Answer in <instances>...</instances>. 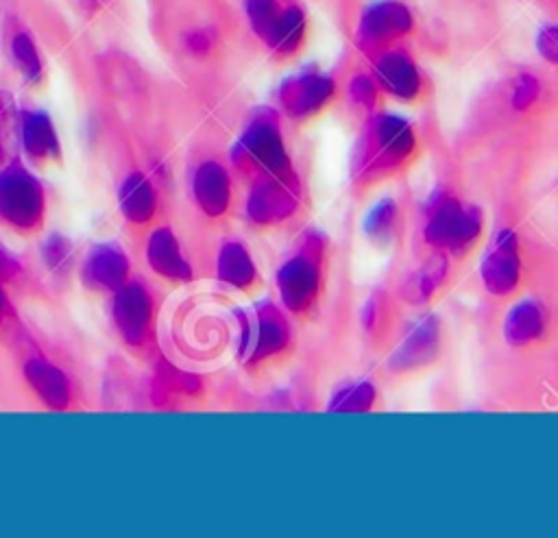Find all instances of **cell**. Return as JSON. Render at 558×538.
Instances as JSON below:
<instances>
[{"instance_id":"obj_21","label":"cell","mask_w":558,"mask_h":538,"mask_svg":"<svg viewBox=\"0 0 558 538\" xmlns=\"http://www.w3.org/2000/svg\"><path fill=\"white\" fill-rule=\"evenodd\" d=\"M216 274L218 279L235 290H248L257 281V268L242 242H225L218 250L216 259Z\"/></svg>"},{"instance_id":"obj_31","label":"cell","mask_w":558,"mask_h":538,"mask_svg":"<svg viewBox=\"0 0 558 538\" xmlns=\"http://www.w3.org/2000/svg\"><path fill=\"white\" fill-rule=\"evenodd\" d=\"M536 50L541 57L554 65H558V26H543L536 35Z\"/></svg>"},{"instance_id":"obj_18","label":"cell","mask_w":558,"mask_h":538,"mask_svg":"<svg viewBox=\"0 0 558 538\" xmlns=\"http://www.w3.org/2000/svg\"><path fill=\"white\" fill-rule=\"evenodd\" d=\"M547 329V311L536 298L517 301L504 318V338L510 346H527L538 342Z\"/></svg>"},{"instance_id":"obj_9","label":"cell","mask_w":558,"mask_h":538,"mask_svg":"<svg viewBox=\"0 0 558 538\" xmlns=\"http://www.w3.org/2000/svg\"><path fill=\"white\" fill-rule=\"evenodd\" d=\"M336 96V81L316 70H303L281 81L277 98L281 111L292 120H307L320 113Z\"/></svg>"},{"instance_id":"obj_33","label":"cell","mask_w":558,"mask_h":538,"mask_svg":"<svg viewBox=\"0 0 558 538\" xmlns=\"http://www.w3.org/2000/svg\"><path fill=\"white\" fill-rule=\"evenodd\" d=\"M17 270H20V266L13 261V257L7 255V253L0 248V279L13 277Z\"/></svg>"},{"instance_id":"obj_27","label":"cell","mask_w":558,"mask_h":538,"mask_svg":"<svg viewBox=\"0 0 558 538\" xmlns=\"http://www.w3.org/2000/svg\"><path fill=\"white\" fill-rule=\"evenodd\" d=\"M397 218H399L397 200L395 198H381L366 213V218H364V233L371 240H375V242L388 240L390 233L395 231Z\"/></svg>"},{"instance_id":"obj_11","label":"cell","mask_w":558,"mask_h":538,"mask_svg":"<svg viewBox=\"0 0 558 538\" xmlns=\"http://www.w3.org/2000/svg\"><path fill=\"white\" fill-rule=\"evenodd\" d=\"M480 277L493 296H510L517 290L521 281V257L519 240L512 229H501L495 233L480 264Z\"/></svg>"},{"instance_id":"obj_19","label":"cell","mask_w":558,"mask_h":538,"mask_svg":"<svg viewBox=\"0 0 558 538\" xmlns=\"http://www.w3.org/2000/svg\"><path fill=\"white\" fill-rule=\"evenodd\" d=\"M22 148L33 161L54 159L59 155V137L50 115L41 109H31L20 115Z\"/></svg>"},{"instance_id":"obj_35","label":"cell","mask_w":558,"mask_h":538,"mask_svg":"<svg viewBox=\"0 0 558 538\" xmlns=\"http://www.w3.org/2000/svg\"><path fill=\"white\" fill-rule=\"evenodd\" d=\"M7 314H9V298H7V292H4V288L0 283V325L7 318Z\"/></svg>"},{"instance_id":"obj_25","label":"cell","mask_w":558,"mask_h":538,"mask_svg":"<svg viewBox=\"0 0 558 538\" xmlns=\"http://www.w3.org/2000/svg\"><path fill=\"white\" fill-rule=\"evenodd\" d=\"M377 399V390L375 386H371L368 381H360V383H351L340 388L327 409L329 412H368L375 405Z\"/></svg>"},{"instance_id":"obj_2","label":"cell","mask_w":558,"mask_h":538,"mask_svg":"<svg viewBox=\"0 0 558 538\" xmlns=\"http://www.w3.org/2000/svg\"><path fill=\"white\" fill-rule=\"evenodd\" d=\"M484 231V213L447 192H434L423 209V240L445 255L469 253Z\"/></svg>"},{"instance_id":"obj_8","label":"cell","mask_w":558,"mask_h":538,"mask_svg":"<svg viewBox=\"0 0 558 538\" xmlns=\"http://www.w3.org/2000/svg\"><path fill=\"white\" fill-rule=\"evenodd\" d=\"M414 26L410 9L397 0H377L368 4L357 22L355 44L368 54L390 48L397 39L405 37Z\"/></svg>"},{"instance_id":"obj_5","label":"cell","mask_w":558,"mask_h":538,"mask_svg":"<svg viewBox=\"0 0 558 538\" xmlns=\"http://www.w3.org/2000/svg\"><path fill=\"white\" fill-rule=\"evenodd\" d=\"M292 344V327L288 322L286 309L272 301H262L253 305L251 311L242 316V338L240 355L246 364H262L288 351Z\"/></svg>"},{"instance_id":"obj_23","label":"cell","mask_w":558,"mask_h":538,"mask_svg":"<svg viewBox=\"0 0 558 538\" xmlns=\"http://www.w3.org/2000/svg\"><path fill=\"white\" fill-rule=\"evenodd\" d=\"M305 39V13L296 4H283L279 22L266 41L268 50L277 57H292L301 50Z\"/></svg>"},{"instance_id":"obj_15","label":"cell","mask_w":558,"mask_h":538,"mask_svg":"<svg viewBox=\"0 0 558 538\" xmlns=\"http://www.w3.org/2000/svg\"><path fill=\"white\" fill-rule=\"evenodd\" d=\"M81 274L87 288L116 292L129 279L126 253L116 244H98L87 253Z\"/></svg>"},{"instance_id":"obj_4","label":"cell","mask_w":558,"mask_h":538,"mask_svg":"<svg viewBox=\"0 0 558 538\" xmlns=\"http://www.w3.org/2000/svg\"><path fill=\"white\" fill-rule=\"evenodd\" d=\"M231 157L238 170L248 174L253 181L292 170L279 118L272 109H262L257 115H253L235 142Z\"/></svg>"},{"instance_id":"obj_7","label":"cell","mask_w":558,"mask_h":538,"mask_svg":"<svg viewBox=\"0 0 558 538\" xmlns=\"http://www.w3.org/2000/svg\"><path fill=\"white\" fill-rule=\"evenodd\" d=\"M301 203V183L294 170L253 181L246 198V218L255 227H272L294 216Z\"/></svg>"},{"instance_id":"obj_1","label":"cell","mask_w":558,"mask_h":538,"mask_svg":"<svg viewBox=\"0 0 558 538\" xmlns=\"http://www.w3.org/2000/svg\"><path fill=\"white\" fill-rule=\"evenodd\" d=\"M416 152V133L397 113H373L364 124L353 152V176L373 185L403 170Z\"/></svg>"},{"instance_id":"obj_22","label":"cell","mask_w":558,"mask_h":538,"mask_svg":"<svg viewBox=\"0 0 558 538\" xmlns=\"http://www.w3.org/2000/svg\"><path fill=\"white\" fill-rule=\"evenodd\" d=\"M447 255L434 250V255L423 261L401 285V296L410 305H425L442 288L447 277Z\"/></svg>"},{"instance_id":"obj_16","label":"cell","mask_w":558,"mask_h":538,"mask_svg":"<svg viewBox=\"0 0 558 538\" xmlns=\"http://www.w3.org/2000/svg\"><path fill=\"white\" fill-rule=\"evenodd\" d=\"M146 261L163 279H170V281L192 279V266L187 264L177 235L168 227H159L150 233L146 244Z\"/></svg>"},{"instance_id":"obj_6","label":"cell","mask_w":558,"mask_h":538,"mask_svg":"<svg viewBox=\"0 0 558 538\" xmlns=\"http://www.w3.org/2000/svg\"><path fill=\"white\" fill-rule=\"evenodd\" d=\"M44 216L41 183L22 163L0 168V220L17 231H33Z\"/></svg>"},{"instance_id":"obj_13","label":"cell","mask_w":558,"mask_h":538,"mask_svg":"<svg viewBox=\"0 0 558 538\" xmlns=\"http://www.w3.org/2000/svg\"><path fill=\"white\" fill-rule=\"evenodd\" d=\"M438 351L440 320L436 316H425L405 333V338L388 355V368L399 375L421 370L438 357Z\"/></svg>"},{"instance_id":"obj_17","label":"cell","mask_w":558,"mask_h":538,"mask_svg":"<svg viewBox=\"0 0 558 538\" xmlns=\"http://www.w3.org/2000/svg\"><path fill=\"white\" fill-rule=\"evenodd\" d=\"M24 377L31 386V390L37 394V399L48 407V409H68L70 405V381L61 368L54 364L41 359V357H31L24 364Z\"/></svg>"},{"instance_id":"obj_14","label":"cell","mask_w":558,"mask_h":538,"mask_svg":"<svg viewBox=\"0 0 558 538\" xmlns=\"http://www.w3.org/2000/svg\"><path fill=\"white\" fill-rule=\"evenodd\" d=\"M192 196L198 209L209 218H220L231 205V176L214 159L198 163L192 174Z\"/></svg>"},{"instance_id":"obj_34","label":"cell","mask_w":558,"mask_h":538,"mask_svg":"<svg viewBox=\"0 0 558 538\" xmlns=\"http://www.w3.org/2000/svg\"><path fill=\"white\" fill-rule=\"evenodd\" d=\"M11 107V100L4 91H0V168H2V159H4V144H2V120L7 115V109Z\"/></svg>"},{"instance_id":"obj_32","label":"cell","mask_w":558,"mask_h":538,"mask_svg":"<svg viewBox=\"0 0 558 538\" xmlns=\"http://www.w3.org/2000/svg\"><path fill=\"white\" fill-rule=\"evenodd\" d=\"M214 46V35L207 30V28H196L192 33L185 35V48L192 52V54H207Z\"/></svg>"},{"instance_id":"obj_12","label":"cell","mask_w":558,"mask_h":538,"mask_svg":"<svg viewBox=\"0 0 558 538\" xmlns=\"http://www.w3.org/2000/svg\"><path fill=\"white\" fill-rule=\"evenodd\" d=\"M111 318L120 338L126 344H144L153 320V298L146 285L140 281H126L124 285H120L113 292Z\"/></svg>"},{"instance_id":"obj_10","label":"cell","mask_w":558,"mask_h":538,"mask_svg":"<svg viewBox=\"0 0 558 538\" xmlns=\"http://www.w3.org/2000/svg\"><path fill=\"white\" fill-rule=\"evenodd\" d=\"M373 78L379 91L399 102H414L425 94V78L414 59L401 48H386L375 54Z\"/></svg>"},{"instance_id":"obj_3","label":"cell","mask_w":558,"mask_h":538,"mask_svg":"<svg viewBox=\"0 0 558 538\" xmlns=\"http://www.w3.org/2000/svg\"><path fill=\"white\" fill-rule=\"evenodd\" d=\"M323 235L307 231L299 237L292 255L279 266L275 281L281 307L288 314L303 316L316 305L323 285Z\"/></svg>"},{"instance_id":"obj_20","label":"cell","mask_w":558,"mask_h":538,"mask_svg":"<svg viewBox=\"0 0 558 538\" xmlns=\"http://www.w3.org/2000/svg\"><path fill=\"white\" fill-rule=\"evenodd\" d=\"M118 207L122 216L133 224H146L153 220L157 209V196L153 183L142 172H131L124 176L118 189Z\"/></svg>"},{"instance_id":"obj_30","label":"cell","mask_w":558,"mask_h":538,"mask_svg":"<svg viewBox=\"0 0 558 538\" xmlns=\"http://www.w3.org/2000/svg\"><path fill=\"white\" fill-rule=\"evenodd\" d=\"M541 96V83L536 76L532 74H519L512 83V91H510V102L517 111H525L530 109L536 98Z\"/></svg>"},{"instance_id":"obj_29","label":"cell","mask_w":558,"mask_h":538,"mask_svg":"<svg viewBox=\"0 0 558 538\" xmlns=\"http://www.w3.org/2000/svg\"><path fill=\"white\" fill-rule=\"evenodd\" d=\"M349 98L355 107H362L366 111H373L375 105H377V94H379V87L373 78V74H355L351 81H349Z\"/></svg>"},{"instance_id":"obj_28","label":"cell","mask_w":558,"mask_h":538,"mask_svg":"<svg viewBox=\"0 0 558 538\" xmlns=\"http://www.w3.org/2000/svg\"><path fill=\"white\" fill-rule=\"evenodd\" d=\"M41 255H44V261L46 266L52 270V272H63L70 261H72V244L65 235L61 233H52L44 248H41Z\"/></svg>"},{"instance_id":"obj_26","label":"cell","mask_w":558,"mask_h":538,"mask_svg":"<svg viewBox=\"0 0 558 538\" xmlns=\"http://www.w3.org/2000/svg\"><path fill=\"white\" fill-rule=\"evenodd\" d=\"M283 4L279 0H244V13L253 33L266 44L279 22Z\"/></svg>"},{"instance_id":"obj_24","label":"cell","mask_w":558,"mask_h":538,"mask_svg":"<svg viewBox=\"0 0 558 538\" xmlns=\"http://www.w3.org/2000/svg\"><path fill=\"white\" fill-rule=\"evenodd\" d=\"M9 54L13 65L17 68V72L28 81V83H37L41 78L44 65L37 52V46L33 41V37L28 33H15L11 37L9 44Z\"/></svg>"}]
</instances>
